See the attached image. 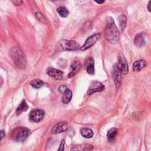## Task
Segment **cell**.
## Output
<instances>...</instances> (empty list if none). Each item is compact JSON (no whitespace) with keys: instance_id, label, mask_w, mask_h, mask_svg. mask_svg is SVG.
Listing matches in <instances>:
<instances>
[{"instance_id":"19","label":"cell","mask_w":151,"mask_h":151,"mask_svg":"<svg viewBox=\"0 0 151 151\" xmlns=\"http://www.w3.org/2000/svg\"><path fill=\"white\" fill-rule=\"evenodd\" d=\"M117 129L116 128V127H113L111 129H110L108 132H107V138H108V140L109 141H111L113 140L114 137H116V136L117 135Z\"/></svg>"},{"instance_id":"5","label":"cell","mask_w":151,"mask_h":151,"mask_svg":"<svg viewBox=\"0 0 151 151\" xmlns=\"http://www.w3.org/2000/svg\"><path fill=\"white\" fill-rule=\"evenodd\" d=\"M122 73L117 64H114L112 70V77L116 88H119L122 82Z\"/></svg>"},{"instance_id":"7","label":"cell","mask_w":151,"mask_h":151,"mask_svg":"<svg viewBox=\"0 0 151 151\" xmlns=\"http://www.w3.org/2000/svg\"><path fill=\"white\" fill-rule=\"evenodd\" d=\"M104 86L101 83L97 81H93L90 83V87H88L87 94L88 95H91L94 93L101 91L104 90Z\"/></svg>"},{"instance_id":"16","label":"cell","mask_w":151,"mask_h":151,"mask_svg":"<svg viewBox=\"0 0 151 151\" xmlns=\"http://www.w3.org/2000/svg\"><path fill=\"white\" fill-rule=\"evenodd\" d=\"M80 133L81 135L86 138H91L93 136V132L91 129L83 127L80 130Z\"/></svg>"},{"instance_id":"24","label":"cell","mask_w":151,"mask_h":151,"mask_svg":"<svg viewBox=\"0 0 151 151\" xmlns=\"http://www.w3.org/2000/svg\"><path fill=\"white\" fill-rule=\"evenodd\" d=\"M12 4L17 6H21L23 4V0H11Z\"/></svg>"},{"instance_id":"14","label":"cell","mask_w":151,"mask_h":151,"mask_svg":"<svg viewBox=\"0 0 151 151\" xmlns=\"http://www.w3.org/2000/svg\"><path fill=\"white\" fill-rule=\"evenodd\" d=\"M147 65V63L145 60H139L136 61L133 65V70L134 71H139L144 68Z\"/></svg>"},{"instance_id":"23","label":"cell","mask_w":151,"mask_h":151,"mask_svg":"<svg viewBox=\"0 0 151 151\" xmlns=\"http://www.w3.org/2000/svg\"><path fill=\"white\" fill-rule=\"evenodd\" d=\"M35 15V17L37 18V19L38 21H40L41 22H42L43 24L47 23V19H46L45 17L44 16V15L41 12H36Z\"/></svg>"},{"instance_id":"2","label":"cell","mask_w":151,"mask_h":151,"mask_svg":"<svg viewBox=\"0 0 151 151\" xmlns=\"http://www.w3.org/2000/svg\"><path fill=\"white\" fill-rule=\"evenodd\" d=\"M9 55L15 65L19 69H24L27 65V59L22 51L17 47H13L9 51Z\"/></svg>"},{"instance_id":"10","label":"cell","mask_w":151,"mask_h":151,"mask_svg":"<svg viewBox=\"0 0 151 151\" xmlns=\"http://www.w3.org/2000/svg\"><path fill=\"white\" fill-rule=\"evenodd\" d=\"M44 116V111L41 109H35L29 113V118L35 122H39L42 120Z\"/></svg>"},{"instance_id":"28","label":"cell","mask_w":151,"mask_h":151,"mask_svg":"<svg viewBox=\"0 0 151 151\" xmlns=\"http://www.w3.org/2000/svg\"><path fill=\"white\" fill-rule=\"evenodd\" d=\"M94 1H95L98 4H102L104 2L105 0H94Z\"/></svg>"},{"instance_id":"18","label":"cell","mask_w":151,"mask_h":151,"mask_svg":"<svg viewBox=\"0 0 151 151\" xmlns=\"http://www.w3.org/2000/svg\"><path fill=\"white\" fill-rule=\"evenodd\" d=\"M28 106L27 105L25 100H24L17 108L16 112L17 114H20L22 111H26L28 109Z\"/></svg>"},{"instance_id":"30","label":"cell","mask_w":151,"mask_h":151,"mask_svg":"<svg viewBox=\"0 0 151 151\" xmlns=\"http://www.w3.org/2000/svg\"><path fill=\"white\" fill-rule=\"evenodd\" d=\"M50 1H52V2H57V1H60V0H49Z\"/></svg>"},{"instance_id":"6","label":"cell","mask_w":151,"mask_h":151,"mask_svg":"<svg viewBox=\"0 0 151 151\" xmlns=\"http://www.w3.org/2000/svg\"><path fill=\"white\" fill-rule=\"evenodd\" d=\"M100 36H101L100 34L96 33V34H93V35H91L90 37H89L86 40V41H85L83 45L80 48V50L85 51V50L88 49L89 48L91 47L98 41V40L100 38Z\"/></svg>"},{"instance_id":"25","label":"cell","mask_w":151,"mask_h":151,"mask_svg":"<svg viewBox=\"0 0 151 151\" xmlns=\"http://www.w3.org/2000/svg\"><path fill=\"white\" fill-rule=\"evenodd\" d=\"M67 89V87L65 86V85H61V86H60V87H59V88H58V90H59V91L60 92V93H64L66 90Z\"/></svg>"},{"instance_id":"21","label":"cell","mask_w":151,"mask_h":151,"mask_svg":"<svg viewBox=\"0 0 151 151\" xmlns=\"http://www.w3.org/2000/svg\"><path fill=\"white\" fill-rule=\"evenodd\" d=\"M30 84L35 88H39L44 85V83L40 79H34L30 82Z\"/></svg>"},{"instance_id":"1","label":"cell","mask_w":151,"mask_h":151,"mask_svg":"<svg viewBox=\"0 0 151 151\" xmlns=\"http://www.w3.org/2000/svg\"><path fill=\"white\" fill-rule=\"evenodd\" d=\"M119 31L113 18L111 17H107L104 31V35L106 40L110 44H116L119 41Z\"/></svg>"},{"instance_id":"20","label":"cell","mask_w":151,"mask_h":151,"mask_svg":"<svg viewBox=\"0 0 151 151\" xmlns=\"http://www.w3.org/2000/svg\"><path fill=\"white\" fill-rule=\"evenodd\" d=\"M57 11L59 15L63 18L67 17L69 14L68 9L66 8H65L64 6H61L57 8Z\"/></svg>"},{"instance_id":"9","label":"cell","mask_w":151,"mask_h":151,"mask_svg":"<svg viewBox=\"0 0 151 151\" xmlns=\"http://www.w3.org/2000/svg\"><path fill=\"white\" fill-rule=\"evenodd\" d=\"M68 126L66 122H58L55 124L51 129V133L52 134H58L64 132L67 130Z\"/></svg>"},{"instance_id":"12","label":"cell","mask_w":151,"mask_h":151,"mask_svg":"<svg viewBox=\"0 0 151 151\" xmlns=\"http://www.w3.org/2000/svg\"><path fill=\"white\" fill-rule=\"evenodd\" d=\"M145 38L144 36V34L143 32H140L137 34L134 39V44L137 47H142L145 44Z\"/></svg>"},{"instance_id":"27","label":"cell","mask_w":151,"mask_h":151,"mask_svg":"<svg viewBox=\"0 0 151 151\" xmlns=\"http://www.w3.org/2000/svg\"><path fill=\"white\" fill-rule=\"evenodd\" d=\"M5 136V133L3 130H0V142Z\"/></svg>"},{"instance_id":"4","label":"cell","mask_w":151,"mask_h":151,"mask_svg":"<svg viewBox=\"0 0 151 151\" xmlns=\"http://www.w3.org/2000/svg\"><path fill=\"white\" fill-rule=\"evenodd\" d=\"M57 48L61 51H76L80 49V47L75 41L61 40L58 42Z\"/></svg>"},{"instance_id":"17","label":"cell","mask_w":151,"mask_h":151,"mask_svg":"<svg viewBox=\"0 0 151 151\" xmlns=\"http://www.w3.org/2000/svg\"><path fill=\"white\" fill-rule=\"evenodd\" d=\"M87 72L90 75H93L94 73V64L92 58H89L88 64L87 65Z\"/></svg>"},{"instance_id":"29","label":"cell","mask_w":151,"mask_h":151,"mask_svg":"<svg viewBox=\"0 0 151 151\" xmlns=\"http://www.w3.org/2000/svg\"><path fill=\"white\" fill-rule=\"evenodd\" d=\"M150 1H149L148 2V4H147V9H148V11L150 12Z\"/></svg>"},{"instance_id":"26","label":"cell","mask_w":151,"mask_h":151,"mask_svg":"<svg viewBox=\"0 0 151 151\" xmlns=\"http://www.w3.org/2000/svg\"><path fill=\"white\" fill-rule=\"evenodd\" d=\"M64 140L63 139L61 140V142L60 143V147L58 149V150H64Z\"/></svg>"},{"instance_id":"22","label":"cell","mask_w":151,"mask_h":151,"mask_svg":"<svg viewBox=\"0 0 151 151\" xmlns=\"http://www.w3.org/2000/svg\"><path fill=\"white\" fill-rule=\"evenodd\" d=\"M119 24H120V26L121 28V29L123 30L127 23V18L126 17L125 15L124 14H122L119 17Z\"/></svg>"},{"instance_id":"11","label":"cell","mask_w":151,"mask_h":151,"mask_svg":"<svg viewBox=\"0 0 151 151\" xmlns=\"http://www.w3.org/2000/svg\"><path fill=\"white\" fill-rule=\"evenodd\" d=\"M47 74L50 76L57 80H61L63 78V72L58 69L49 67L47 69Z\"/></svg>"},{"instance_id":"3","label":"cell","mask_w":151,"mask_h":151,"mask_svg":"<svg viewBox=\"0 0 151 151\" xmlns=\"http://www.w3.org/2000/svg\"><path fill=\"white\" fill-rule=\"evenodd\" d=\"M29 130L24 127H18L13 129L11 132V138L18 142H24L29 134Z\"/></svg>"},{"instance_id":"13","label":"cell","mask_w":151,"mask_h":151,"mask_svg":"<svg viewBox=\"0 0 151 151\" xmlns=\"http://www.w3.org/2000/svg\"><path fill=\"white\" fill-rule=\"evenodd\" d=\"M71 67L72 68V71L68 74V78L73 77L78 72L81 68V64L78 61H74L71 64Z\"/></svg>"},{"instance_id":"15","label":"cell","mask_w":151,"mask_h":151,"mask_svg":"<svg viewBox=\"0 0 151 151\" xmlns=\"http://www.w3.org/2000/svg\"><path fill=\"white\" fill-rule=\"evenodd\" d=\"M63 96L62 98L63 102L65 104H67L70 101L72 98V92L69 89H67L64 93H63Z\"/></svg>"},{"instance_id":"8","label":"cell","mask_w":151,"mask_h":151,"mask_svg":"<svg viewBox=\"0 0 151 151\" xmlns=\"http://www.w3.org/2000/svg\"><path fill=\"white\" fill-rule=\"evenodd\" d=\"M122 74H126L128 73L129 67L127 61L122 54H120L118 57V63L117 64Z\"/></svg>"}]
</instances>
